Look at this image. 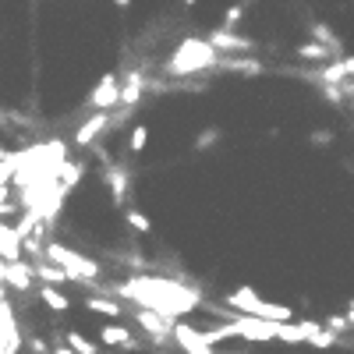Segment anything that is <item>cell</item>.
I'll use <instances>...</instances> for the list:
<instances>
[{
  "label": "cell",
  "mask_w": 354,
  "mask_h": 354,
  "mask_svg": "<svg viewBox=\"0 0 354 354\" xmlns=\"http://www.w3.org/2000/svg\"><path fill=\"white\" fill-rule=\"evenodd\" d=\"M121 298H131L138 308H149L163 319H185L188 312H195L202 305V294L177 283V280H163V277H135L128 283L117 287Z\"/></svg>",
  "instance_id": "obj_1"
},
{
  "label": "cell",
  "mask_w": 354,
  "mask_h": 354,
  "mask_svg": "<svg viewBox=\"0 0 354 354\" xmlns=\"http://www.w3.org/2000/svg\"><path fill=\"white\" fill-rule=\"evenodd\" d=\"M216 64H220V53L205 39H181L167 61V75H198V71H213Z\"/></svg>",
  "instance_id": "obj_2"
},
{
  "label": "cell",
  "mask_w": 354,
  "mask_h": 354,
  "mask_svg": "<svg viewBox=\"0 0 354 354\" xmlns=\"http://www.w3.org/2000/svg\"><path fill=\"white\" fill-rule=\"evenodd\" d=\"M46 259L57 266V270H64L68 280H96V277L103 273L96 259H88V255L68 248L64 241H50V245H46Z\"/></svg>",
  "instance_id": "obj_3"
},
{
  "label": "cell",
  "mask_w": 354,
  "mask_h": 354,
  "mask_svg": "<svg viewBox=\"0 0 354 354\" xmlns=\"http://www.w3.org/2000/svg\"><path fill=\"white\" fill-rule=\"evenodd\" d=\"M227 326H230V337H241V340H252V344L277 340V322H266V319H255V315H238V319H230Z\"/></svg>",
  "instance_id": "obj_4"
},
{
  "label": "cell",
  "mask_w": 354,
  "mask_h": 354,
  "mask_svg": "<svg viewBox=\"0 0 354 354\" xmlns=\"http://www.w3.org/2000/svg\"><path fill=\"white\" fill-rule=\"evenodd\" d=\"M205 43H209L216 53H230V57H241V53H252L255 50V43L248 39V36H238L234 28H213L209 36H205Z\"/></svg>",
  "instance_id": "obj_5"
},
{
  "label": "cell",
  "mask_w": 354,
  "mask_h": 354,
  "mask_svg": "<svg viewBox=\"0 0 354 354\" xmlns=\"http://www.w3.org/2000/svg\"><path fill=\"white\" fill-rule=\"evenodd\" d=\"M170 333H174L177 347H181L185 354H216V347H209V344L202 340V330L188 326L185 319H174V326H170Z\"/></svg>",
  "instance_id": "obj_6"
},
{
  "label": "cell",
  "mask_w": 354,
  "mask_h": 354,
  "mask_svg": "<svg viewBox=\"0 0 354 354\" xmlns=\"http://www.w3.org/2000/svg\"><path fill=\"white\" fill-rule=\"evenodd\" d=\"M103 181H106V188H110V198H113V205H121V209H124V205L131 202V174L124 170V167H106L103 170Z\"/></svg>",
  "instance_id": "obj_7"
},
{
  "label": "cell",
  "mask_w": 354,
  "mask_h": 354,
  "mask_svg": "<svg viewBox=\"0 0 354 354\" xmlns=\"http://www.w3.org/2000/svg\"><path fill=\"white\" fill-rule=\"evenodd\" d=\"M110 131V110H96L88 121H82V128L75 131V145L88 149V145H96V138H103Z\"/></svg>",
  "instance_id": "obj_8"
},
{
  "label": "cell",
  "mask_w": 354,
  "mask_h": 354,
  "mask_svg": "<svg viewBox=\"0 0 354 354\" xmlns=\"http://www.w3.org/2000/svg\"><path fill=\"white\" fill-rule=\"evenodd\" d=\"M117 85H121V78H117L113 71H106L93 85V93H88V106H93V110H113L117 106Z\"/></svg>",
  "instance_id": "obj_9"
},
{
  "label": "cell",
  "mask_w": 354,
  "mask_h": 354,
  "mask_svg": "<svg viewBox=\"0 0 354 354\" xmlns=\"http://www.w3.org/2000/svg\"><path fill=\"white\" fill-rule=\"evenodd\" d=\"M142 93H145V75L142 71H128V78L117 85V106H121V110H135L142 103Z\"/></svg>",
  "instance_id": "obj_10"
},
{
  "label": "cell",
  "mask_w": 354,
  "mask_h": 354,
  "mask_svg": "<svg viewBox=\"0 0 354 354\" xmlns=\"http://www.w3.org/2000/svg\"><path fill=\"white\" fill-rule=\"evenodd\" d=\"M266 298L255 290V287H238V290H230L227 294V305L238 312V315H259V305H262Z\"/></svg>",
  "instance_id": "obj_11"
},
{
  "label": "cell",
  "mask_w": 354,
  "mask_h": 354,
  "mask_svg": "<svg viewBox=\"0 0 354 354\" xmlns=\"http://www.w3.org/2000/svg\"><path fill=\"white\" fill-rule=\"evenodd\" d=\"M135 322H138V326H142L145 333H149L153 340L170 337V326H174L170 319H163V315H156V312H149V308H138V312H135Z\"/></svg>",
  "instance_id": "obj_12"
},
{
  "label": "cell",
  "mask_w": 354,
  "mask_h": 354,
  "mask_svg": "<svg viewBox=\"0 0 354 354\" xmlns=\"http://www.w3.org/2000/svg\"><path fill=\"white\" fill-rule=\"evenodd\" d=\"M100 344H106V347H135V337H131V330L128 326H117V322H106V326H100Z\"/></svg>",
  "instance_id": "obj_13"
},
{
  "label": "cell",
  "mask_w": 354,
  "mask_h": 354,
  "mask_svg": "<svg viewBox=\"0 0 354 354\" xmlns=\"http://www.w3.org/2000/svg\"><path fill=\"white\" fill-rule=\"evenodd\" d=\"M351 71H354V61L351 57H344V61H333V64H326L322 68V85H340V78L344 82H351Z\"/></svg>",
  "instance_id": "obj_14"
},
{
  "label": "cell",
  "mask_w": 354,
  "mask_h": 354,
  "mask_svg": "<svg viewBox=\"0 0 354 354\" xmlns=\"http://www.w3.org/2000/svg\"><path fill=\"white\" fill-rule=\"evenodd\" d=\"M85 308L96 312V315H106L110 322L124 315V308H121V301H117V298H85Z\"/></svg>",
  "instance_id": "obj_15"
},
{
  "label": "cell",
  "mask_w": 354,
  "mask_h": 354,
  "mask_svg": "<svg viewBox=\"0 0 354 354\" xmlns=\"http://www.w3.org/2000/svg\"><path fill=\"white\" fill-rule=\"evenodd\" d=\"M39 298H43V305L50 312H68L71 308V298H64V290H57L50 283H39Z\"/></svg>",
  "instance_id": "obj_16"
},
{
  "label": "cell",
  "mask_w": 354,
  "mask_h": 354,
  "mask_svg": "<svg viewBox=\"0 0 354 354\" xmlns=\"http://www.w3.org/2000/svg\"><path fill=\"white\" fill-rule=\"evenodd\" d=\"M64 340H68L71 354H100V344H96V340H88V337H85V333H78V330H68V333H64Z\"/></svg>",
  "instance_id": "obj_17"
},
{
  "label": "cell",
  "mask_w": 354,
  "mask_h": 354,
  "mask_svg": "<svg viewBox=\"0 0 354 354\" xmlns=\"http://www.w3.org/2000/svg\"><path fill=\"white\" fill-rule=\"evenodd\" d=\"M43 283H50V287H57V283H68V277H64V270H57L53 262H39L36 270H32Z\"/></svg>",
  "instance_id": "obj_18"
},
{
  "label": "cell",
  "mask_w": 354,
  "mask_h": 354,
  "mask_svg": "<svg viewBox=\"0 0 354 354\" xmlns=\"http://www.w3.org/2000/svg\"><path fill=\"white\" fill-rule=\"evenodd\" d=\"M4 277H8L15 287H21V290H28V283H32V270H28V266H21V262H11L8 270H4Z\"/></svg>",
  "instance_id": "obj_19"
},
{
  "label": "cell",
  "mask_w": 354,
  "mask_h": 354,
  "mask_svg": "<svg viewBox=\"0 0 354 354\" xmlns=\"http://www.w3.org/2000/svg\"><path fill=\"white\" fill-rule=\"evenodd\" d=\"M124 220H128L138 234H149V230H153V220L145 216L142 209H135V205H124Z\"/></svg>",
  "instance_id": "obj_20"
},
{
  "label": "cell",
  "mask_w": 354,
  "mask_h": 354,
  "mask_svg": "<svg viewBox=\"0 0 354 354\" xmlns=\"http://www.w3.org/2000/svg\"><path fill=\"white\" fill-rule=\"evenodd\" d=\"M333 50L326 43H301L298 46V57H305V61H322V57H330Z\"/></svg>",
  "instance_id": "obj_21"
},
{
  "label": "cell",
  "mask_w": 354,
  "mask_h": 354,
  "mask_svg": "<svg viewBox=\"0 0 354 354\" xmlns=\"http://www.w3.org/2000/svg\"><path fill=\"white\" fill-rule=\"evenodd\" d=\"M145 145H149V128H145V124H135V128H131V142H128V149H131V153H142Z\"/></svg>",
  "instance_id": "obj_22"
},
{
  "label": "cell",
  "mask_w": 354,
  "mask_h": 354,
  "mask_svg": "<svg viewBox=\"0 0 354 354\" xmlns=\"http://www.w3.org/2000/svg\"><path fill=\"white\" fill-rule=\"evenodd\" d=\"M220 138H223V131H220V128H205V131L195 138V149H198V153H205V149H209V145H216Z\"/></svg>",
  "instance_id": "obj_23"
},
{
  "label": "cell",
  "mask_w": 354,
  "mask_h": 354,
  "mask_svg": "<svg viewBox=\"0 0 354 354\" xmlns=\"http://www.w3.org/2000/svg\"><path fill=\"white\" fill-rule=\"evenodd\" d=\"M241 15H245V4H234V8L227 11V21H223V28H234V25L241 21Z\"/></svg>",
  "instance_id": "obj_24"
},
{
  "label": "cell",
  "mask_w": 354,
  "mask_h": 354,
  "mask_svg": "<svg viewBox=\"0 0 354 354\" xmlns=\"http://www.w3.org/2000/svg\"><path fill=\"white\" fill-rule=\"evenodd\" d=\"M50 354H71V347H68V344H64V347H53Z\"/></svg>",
  "instance_id": "obj_25"
},
{
  "label": "cell",
  "mask_w": 354,
  "mask_h": 354,
  "mask_svg": "<svg viewBox=\"0 0 354 354\" xmlns=\"http://www.w3.org/2000/svg\"><path fill=\"white\" fill-rule=\"evenodd\" d=\"M113 4H117V8H128V4H131V0H113Z\"/></svg>",
  "instance_id": "obj_26"
},
{
  "label": "cell",
  "mask_w": 354,
  "mask_h": 354,
  "mask_svg": "<svg viewBox=\"0 0 354 354\" xmlns=\"http://www.w3.org/2000/svg\"><path fill=\"white\" fill-rule=\"evenodd\" d=\"M4 156H8V153H4V145H0V160H4Z\"/></svg>",
  "instance_id": "obj_27"
},
{
  "label": "cell",
  "mask_w": 354,
  "mask_h": 354,
  "mask_svg": "<svg viewBox=\"0 0 354 354\" xmlns=\"http://www.w3.org/2000/svg\"><path fill=\"white\" fill-rule=\"evenodd\" d=\"M185 4H198V0H185Z\"/></svg>",
  "instance_id": "obj_28"
}]
</instances>
